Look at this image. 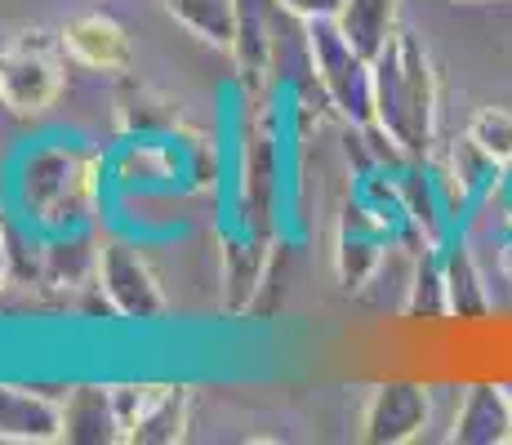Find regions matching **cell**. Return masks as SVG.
<instances>
[{
	"label": "cell",
	"instance_id": "1",
	"mask_svg": "<svg viewBox=\"0 0 512 445\" xmlns=\"http://www.w3.org/2000/svg\"><path fill=\"white\" fill-rule=\"evenodd\" d=\"M98 192H103V156L94 147L63 143V138L32 147L14 178L18 210L45 241L85 232L98 210Z\"/></svg>",
	"mask_w": 512,
	"mask_h": 445
},
{
	"label": "cell",
	"instance_id": "2",
	"mask_svg": "<svg viewBox=\"0 0 512 445\" xmlns=\"http://www.w3.org/2000/svg\"><path fill=\"white\" fill-rule=\"evenodd\" d=\"M374 125L410 161L428 156L437 134V76L415 32H397L374 58Z\"/></svg>",
	"mask_w": 512,
	"mask_h": 445
},
{
	"label": "cell",
	"instance_id": "3",
	"mask_svg": "<svg viewBox=\"0 0 512 445\" xmlns=\"http://www.w3.org/2000/svg\"><path fill=\"white\" fill-rule=\"evenodd\" d=\"M303 27H308L312 72H317V85L326 89L330 107L348 116L352 130L374 125V63L357 54V45L343 36L334 18H308Z\"/></svg>",
	"mask_w": 512,
	"mask_h": 445
},
{
	"label": "cell",
	"instance_id": "4",
	"mask_svg": "<svg viewBox=\"0 0 512 445\" xmlns=\"http://www.w3.org/2000/svg\"><path fill=\"white\" fill-rule=\"evenodd\" d=\"M58 45L45 32H23L9 49H0V103L9 112L36 116L45 107H54L58 89H63Z\"/></svg>",
	"mask_w": 512,
	"mask_h": 445
},
{
	"label": "cell",
	"instance_id": "5",
	"mask_svg": "<svg viewBox=\"0 0 512 445\" xmlns=\"http://www.w3.org/2000/svg\"><path fill=\"white\" fill-rule=\"evenodd\" d=\"M94 290L103 294V303L112 308V316H125V321H161V316L170 312L156 272L147 267V259L130 241L98 245Z\"/></svg>",
	"mask_w": 512,
	"mask_h": 445
},
{
	"label": "cell",
	"instance_id": "6",
	"mask_svg": "<svg viewBox=\"0 0 512 445\" xmlns=\"http://www.w3.org/2000/svg\"><path fill=\"white\" fill-rule=\"evenodd\" d=\"M397 250L392 241V227L361 205L357 196H348L339 214V227H334V276H339L343 294H366V285L383 272L388 254Z\"/></svg>",
	"mask_w": 512,
	"mask_h": 445
},
{
	"label": "cell",
	"instance_id": "7",
	"mask_svg": "<svg viewBox=\"0 0 512 445\" xmlns=\"http://www.w3.org/2000/svg\"><path fill=\"white\" fill-rule=\"evenodd\" d=\"M219 281H223V312L245 316L259 312V294L272 285V241L250 227H228L219 241Z\"/></svg>",
	"mask_w": 512,
	"mask_h": 445
},
{
	"label": "cell",
	"instance_id": "8",
	"mask_svg": "<svg viewBox=\"0 0 512 445\" xmlns=\"http://www.w3.org/2000/svg\"><path fill=\"white\" fill-rule=\"evenodd\" d=\"M432 419V388L410 379H388L370 392L361 410V441L370 445H406L423 437Z\"/></svg>",
	"mask_w": 512,
	"mask_h": 445
},
{
	"label": "cell",
	"instance_id": "9",
	"mask_svg": "<svg viewBox=\"0 0 512 445\" xmlns=\"http://www.w3.org/2000/svg\"><path fill=\"white\" fill-rule=\"evenodd\" d=\"M63 49L76 58L81 67L90 72H107V76H125L134 67V49H130V36L116 18L107 14H81L72 23H63L58 32Z\"/></svg>",
	"mask_w": 512,
	"mask_h": 445
},
{
	"label": "cell",
	"instance_id": "10",
	"mask_svg": "<svg viewBox=\"0 0 512 445\" xmlns=\"http://www.w3.org/2000/svg\"><path fill=\"white\" fill-rule=\"evenodd\" d=\"M455 445H508L512 441V397L499 383H468L450 423Z\"/></svg>",
	"mask_w": 512,
	"mask_h": 445
},
{
	"label": "cell",
	"instance_id": "11",
	"mask_svg": "<svg viewBox=\"0 0 512 445\" xmlns=\"http://www.w3.org/2000/svg\"><path fill=\"white\" fill-rule=\"evenodd\" d=\"M0 441H18V445L63 441V401L32 388L0 383Z\"/></svg>",
	"mask_w": 512,
	"mask_h": 445
},
{
	"label": "cell",
	"instance_id": "12",
	"mask_svg": "<svg viewBox=\"0 0 512 445\" xmlns=\"http://www.w3.org/2000/svg\"><path fill=\"white\" fill-rule=\"evenodd\" d=\"M63 441L81 445H112L125 441L121 419H116L112 388H72L63 401Z\"/></svg>",
	"mask_w": 512,
	"mask_h": 445
},
{
	"label": "cell",
	"instance_id": "13",
	"mask_svg": "<svg viewBox=\"0 0 512 445\" xmlns=\"http://www.w3.org/2000/svg\"><path fill=\"white\" fill-rule=\"evenodd\" d=\"M116 130L125 138H165L179 130V116L165 94L125 76V85L116 89Z\"/></svg>",
	"mask_w": 512,
	"mask_h": 445
},
{
	"label": "cell",
	"instance_id": "14",
	"mask_svg": "<svg viewBox=\"0 0 512 445\" xmlns=\"http://www.w3.org/2000/svg\"><path fill=\"white\" fill-rule=\"evenodd\" d=\"M334 23L357 45V54H366L374 63L388 49L392 36H397V0H343Z\"/></svg>",
	"mask_w": 512,
	"mask_h": 445
},
{
	"label": "cell",
	"instance_id": "15",
	"mask_svg": "<svg viewBox=\"0 0 512 445\" xmlns=\"http://www.w3.org/2000/svg\"><path fill=\"white\" fill-rule=\"evenodd\" d=\"M187 419H192V388H183V383H165V392L156 397L152 410L134 423L125 441H134V445H174V441L187 437Z\"/></svg>",
	"mask_w": 512,
	"mask_h": 445
},
{
	"label": "cell",
	"instance_id": "16",
	"mask_svg": "<svg viewBox=\"0 0 512 445\" xmlns=\"http://www.w3.org/2000/svg\"><path fill=\"white\" fill-rule=\"evenodd\" d=\"M401 316H410V321H419V316H423V321H441V316H450V299H446V263H441V250H423V254H415V267H410Z\"/></svg>",
	"mask_w": 512,
	"mask_h": 445
},
{
	"label": "cell",
	"instance_id": "17",
	"mask_svg": "<svg viewBox=\"0 0 512 445\" xmlns=\"http://www.w3.org/2000/svg\"><path fill=\"white\" fill-rule=\"evenodd\" d=\"M170 18L214 49H232L236 41V0H165Z\"/></svg>",
	"mask_w": 512,
	"mask_h": 445
},
{
	"label": "cell",
	"instance_id": "18",
	"mask_svg": "<svg viewBox=\"0 0 512 445\" xmlns=\"http://www.w3.org/2000/svg\"><path fill=\"white\" fill-rule=\"evenodd\" d=\"M441 263H446V299H450V316L459 321H481L490 312V299H486V285H481V272L472 263V254L464 245L450 241L441 250Z\"/></svg>",
	"mask_w": 512,
	"mask_h": 445
},
{
	"label": "cell",
	"instance_id": "19",
	"mask_svg": "<svg viewBox=\"0 0 512 445\" xmlns=\"http://www.w3.org/2000/svg\"><path fill=\"white\" fill-rule=\"evenodd\" d=\"M232 54H236V63H241V76H250V81H263V76H268L272 41H268V23H263V5H259V0H236V41H232Z\"/></svg>",
	"mask_w": 512,
	"mask_h": 445
},
{
	"label": "cell",
	"instance_id": "20",
	"mask_svg": "<svg viewBox=\"0 0 512 445\" xmlns=\"http://www.w3.org/2000/svg\"><path fill=\"white\" fill-rule=\"evenodd\" d=\"M464 134H468L486 156H495L504 170L512 165V112H508V107H495V103L477 107Z\"/></svg>",
	"mask_w": 512,
	"mask_h": 445
},
{
	"label": "cell",
	"instance_id": "21",
	"mask_svg": "<svg viewBox=\"0 0 512 445\" xmlns=\"http://www.w3.org/2000/svg\"><path fill=\"white\" fill-rule=\"evenodd\" d=\"M161 392H165V383H116V388H112V405H116V419H121L125 437H130L134 423L152 410Z\"/></svg>",
	"mask_w": 512,
	"mask_h": 445
},
{
	"label": "cell",
	"instance_id": "22",
	"mask_svg": "<svg viewBox=\"0 0 512 445\" xmlns=\"http://www.w3.org/2000/svg\"><path fill=\"white\" fill-rule=\"evenodd\" d=\"M277 5L285 9V14H294V18L308 23V18H334L343 0H277Z\"/></svg>",
	"mask_w": 512,
	"mask_h": 445
},
{
	"label": "cell",
	"instance_id": "23",
	"mask_svg": "<svg viewBox=\"0 0 512 445\" xmlns=\"http://www.w3.org/2000/svg\"><path fill=\"white\" fill-rule=\"evenodd\" d=\"M9 281V236H5V227H0V285Z\"/></svg>",
	"mask_w": 512,
	"mask_h": 445
}]
</instances>
